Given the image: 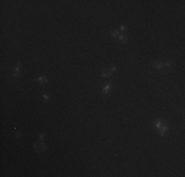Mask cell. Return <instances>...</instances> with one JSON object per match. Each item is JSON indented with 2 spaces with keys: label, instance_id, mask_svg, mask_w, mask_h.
I'll use <instances>...</instances> for the list:
<instances>
[{
  "label": "cell",
  "instance_id": "obj_5",
  "mask_svg": "<svg viewBox=\"0 0 185 177\" xmlns=\"http://www.w3.org/2000/svg\"><path fill=\"white\" fill-rule=\"evenodd\" d=\"M35 81H36V82H37L38 84H45V83H48L47 79H46L44 76H39L38 78H36V79H35Z\"/></svg>",
  "mask_w": 185,
  "mask_h": 177
},
{
  "label": "cell",
  "instance_id": "obj_14",
  "mask_svg": "<svg viewBox=\"0 0 185 177\" xmlns=\"http://www.w3.org/2000/svg\"><path fill=\"white\" fill-rule=\"evenodd\" d=\"M109 70H110L111 72H115V71H116L117 69H116V67H115V66H112V67H111V68H110Z\"/></svg>",
  "mask_w": 185,
  "mask_h": 177
},
{
  "label": "cell",
  "instance_id": "obj_10",
  "mask_svg": "<svg viewBox=\"0 0 185 177\" xmlns=\"http://www.w3.org/2000/svg\"><path fill=\"white\" fill-rule=\"evenodd\" d=\"M171 64H172V62H171V61H167V62H165V63H164V67H170V66H171Z\"/></svg>",
  "mask_w": 185,
  "mask_h": 177
},
{
  "label": "cell",
  "instance_id": "obj_9",
  "mask_svg": "<svg viewBox=\"0 0 185 177\" xmlns=\"http://www.w3.org/2000/svg\"><path fill=\"white\" fill-rule=\"evenodd\" d=\"M110 36L116 38V37H117V36H119V31H118L117 30H115V29H114V30H112V31H110Z\"/></svg>",
  "mask_w": 185,
  "mask_h": 177
},
{
  "label": "cell",
  "instance_id": "obj_6",
  "mask_svg": "<svg viewBox=\"0 0 185 177\" xmlns=\"http://www.w3.org/2000/svg\"><path fill=\"white\" fill-rule=\"evenodd\" d=\"M117 39L119 42H127L128 41V36L124 34H119V36H117Z\"/></svg>",
  "mask_w": 185,
  "mask_h": 177
},
{
  "label": "cell",
  "instance_id": "obj_7",
  "mask_svg": "<svg viewBox=\"0 0 185 177\" xmlns=\"http://www.w3.org/2000/svg\"><path fill=\"white\" fill-rule=\"evenodd\" d=\"M111 91V85L110 84H106V86H104L103 88H102V90H101V93L102 94H108L109 92Z\"/></svg>",
  "mask_w": 185,
  "mask_h": 177
},
{
  "label": "cell",
  "instance_id": "obj_15",
  "mask_svg": "<svg viewBox=\"0 0 185 177\" xmlns=\"http://www.w3.org/2000/svg\"><path fill=\"white\" fill-rule=\"evenodd\" d=\"M21 136H22V133H20V132H19V133L16 134V138H18V139H19V138H21Z\"/></svg>",
  "mask_w": 185,
  "mask_h": 177
},
{
  "label": "cell",
  "instance_id": "obj_8",
  "mask_svg": "<svg viewBox=\"0 0 185 177\" xmlns=\"http://www.w3.org/2000/svg\"><path fill=\"white\" fill-rule=\"evenodd\" d=\"M111 74H112V72H111L109 69L103 70V71L101 72V76H102L103 78H108V77H110V76H111Z\"/></svg>",
  "mask_w": 185,
  "mask_h": 177
},
{
  "label": "cell",
  "instance_id": "obj_12",
  "mask_svg": "<svg viewBox=\"0 0 185 177\" xmlns=\"http://www.w3.org/2000/svg\"><path fill=\"white\" fill-rule=\"evenodd\" d=\"M44 135H45V133H44V132H42V133L39 134V136H38V140H42V139H43V137H44Z\"/></svg>",
  "mask_w": 185,
  "mask_h": 177
},
{
  "label": "cell",
  "instance_id": "obj_13",
  "mask_svg": "<svg viewBox=\"0 0 185 177\" xmlns=\"http://www.w3.org/2000/svg\"><path fill=\"white\" fill-rule=\"evenodd\" d=\"M120 30L122 31H127V28H126V26H120Z\"/></svg>",
  "mask_w": 185,
  "mask_h": 177
},
{
  "label": "cell",
  "instance_id": "obj_3",
  "mask_svg": "<svg viewBox=\"0 0 185 177\" xmlns=\"http://www.w3.org/2000/svg\"><path fill=\"white\" fill-rule=\"evenodd\" d=\"M20 68H21V62L18 61L17 66H16L13 70V77H18L20 75Z\"/></svg>",
  "mask_w": 185,
  "mask_h": 177
},
{
  "label": "cell",
  "instance_id": "obj_11",
  "mask_svg": "<svg viewBox=\"0 0 185 177\" xmlns=\"http://www.w3.org/2000/svg\"><path fill=\"white\" fill-rule=\"evenodd\" d=\"M43 99H44V100L45 101H48V99H49V95H48V94H43Z\"/></svg>",
  "mask_w": 185,
  "mask_h": 177
},
{
  "label": "cell",
  "instance_id": "obj_2",
  "mask_svg": "<svg viewBox=\"0 0 185 177\" xmlns=\"http://www.w3.org/2000/svg\"><path fill=\"white\" fill-rule=\"evenodd\" d=\"M158 130H159V133L160 134V136H163V137H164V136L165 135V133L168 131V126H167L165 123H163V124H162V126H160Z\"/></svg>",
  "mask_w": 185,
  "mask_h": 177
},
{
  "label": "cell",
  "instance_id": "obj_1",
  "mask_svg": "<svg viewBox=\"0 0 185 177\" xmlns=\"http://www.w3.org/2000/svg\"><path fill=\"white\" fill-rule=\"evenodd\" d=\"M34 149L37 152H42L45 151L46 149V146H45V144L42 142V140H38L37 139V142H36L34 144Z\"/></svg>",
  "mask_w": 185,
  "mask_h": 177
},
{
  "label": "cell",
  "instance_id": "obj_4",
  "mask_svg": "<svg viewBox=\"0 0 185 177\" xmlns=\"http://www.w3.org/2000/svg\"><path fill=\"white\" fill-rule=\"evenodd\" d=\"M154 67H155L157 70L164 69V62H160V61H155V62H154Z\"/></svg>",
  "mask_w": 185,
  "mask_h": 177
}]
</instances>
